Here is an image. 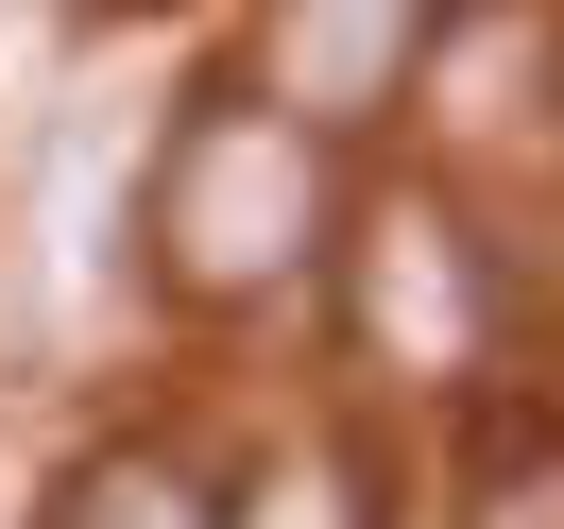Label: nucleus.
<instances>
[{
  "label": "nucleus",
  "instance_id": "5",
  "mask_svg": "<svg viewBox=\"0 0 564 529\" xmlns=\"http://www.w3.org/2000/svg\"><path fill=\"white\" fill-rule=\"evenodd\" d=\"M52 529H206V495H188L154 444H120V461H86V478H69V513H52Z\"/></svg>",
  "mask_w": 564,
  "mask_h": 529
},
{
  "label": "nucleus",
  "instance_id": "2",
  "mask_svg": "<svg viewBox=\"0 0 564 529\" xmlns=\"http://www.w3.org/2000/svg\"><path fill=\"white\" fill-rule=\"evenodd\" d=\"M411 69H427V0H274L240 103H274L291 137H325V120H377Z\"/></svg>",
  "mask_w": 564,
  "mask_h": 529
},
{
  "label": "nucleus",
  "instance_id": "4",
  "mask_svg": "<svg viewBox=\"0 0 564 529\" xmlns=\"http://www.w3.org/2000/svg\"><path fill=\"white\" fill-rule=\"evenodd\" d=\"M223 529H377V478H359L343 444H291V461H257V495Z\"/></svg>",
  "mask_w": 564,
  "mask_h": 529
},
{
  "label": "nucleus",
  "instance_id": "1",
  "mask_svg": "<svg viewBox=\"0 0 564 529\" xmlns=\"http://www.w3.org/2000/svg\"><path fill=\"white\" fill-rule=\"evenodd\" d=\"M308 240H325V154L274 103H206L154 172V256L188 290H274V274H308Z\"/></svg>",
  "mask_w": 564,
  "mask_h": 529
},
{
  "label": "nucleus",
  "instance_id": "6",
  "mask_svg": "<svg viewBox=\"0 0 564 529\" xmlns=\"http://www.w3.org/2000/svg\"><path fill=\"white\" fill-rule=\"evenodd\" d=\"M462 529H564V444H547V461H496Z\"/></svg>",
  "mask_w": 564,
  "mask_h": 529
},
{
  "label": "nucleus",
  "instance_id": "3",
  "mask_svg": "<svg viewBox=\"0 0 564 529\" xmlns=\"http://www.w3.org/2000/svg\"><path fill=\"white\" fill-rule=\"evenodd\" d=\"M479 324H496V274H479V240H462L445 206H377L359 222V342H377L393 376H462Z\"/></svg>",
  "mask_w": 564,
  "mask_h": 529
}]
</instances>
